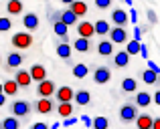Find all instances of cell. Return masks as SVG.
<instances>
[{"label":"cell","mask_w":160,"mask_h":129,"mask_svg":"<svg viewBox=\"0 0 160 129\" xmlns=\"http://www.w3.org/2000/svg\"><path fill=\"white\" fill-rule=\"evenodd\" d=\"M138 105L136 103H126V105H122V109H120V119L124 123H132V121H136L138 119Z\"/></svg>","instance_id":"cell-1"},{"label":"cell","mask_w":160,"mask_h":129,"mask_svg":"<svg viewBox=\"0 0 160 129\" xmlns=\"http://www.w3.org/2000/svg\"><path fill=\"white\" fill-rule=\"evenodd\" d=\"M10 43L14 48H31L32 47V35L31 32H16V35H12Z\"/></svg>","instance_id":"cell-2"},{"label":"cell","mask_w":160,"mask_h":129,"mask_svg":"<svg viewBox=\"0 0 160 129\" xmlns=\"http://www.w3.org/2000/svg\"><path fill=\"white\" fill-rule=\"evenodd\" d=\"M32 111V103H28V101H14L10 105V113L14 115V117H18V119H22V117H27L28 113Z\"/></svg>","instance_id":"cell-3"},{"label":"cell","mask_w":160,"mask_h":129,"mask_svg":"<svg viewBox=\"0 0 160 129\" xmlns=\"http://www.w3.org/2000/svg\"><path fill=\"white\" fill-rule=\"evenodd\" d=\"M55 93H57V87H55V83H53V81H49V79L37 85V95H39V97H47V99H51Z\"/></svg>","instance_id":"cell-4"},{"label":"cell","mask_w":160,"mask_h":129,"mask_svg":"<svg viewBox=\"0 0 160 129\" xmlns=\"http://www.w3.org/2000/svg\"><path fill=\"white\" fill-rule=\"evenodd\" d=\"M109 40H112L113 44H124L128 43V32H126L124 26H113L112 32H109Z\"/></svg>","instance_id":"cell-5"},{"label":"cell","mask_w":160,"mask_h":129,"mask_svg":"<svg viewBox=\"0 0 160 129\" xmlns=\"http://www.w3.org/2000/svg\"><path fill=\"white\" fill-rule=\"evenodd\" d=\"M55 97H57V101L59 103H71V101H75V91L71 89V87H59L57 89V93H55Z\"/></svg>","instance_id":"cell-6"},{"label":"cell","mask_w":160,"mask_h":129,"mask_svg":"<svg viewBox=\"0 0 160 129\" xmlns=\"http://www.w3.org/2000/svg\"><path fill=\"white\" fill-rule=\"evenodd\" d=\"M112 79V69L109 67H98L93 73V81L98 83V85H106V83Z\"/></svg>","instance_id":"cell-7"},{"label":"cell","mask_w":160,"mask_h":129,"mask_svg":"<svg viewBox=\"0 0 160 129\" xmlns=\"http://www.w3.org/2000/svg\"><path fill=\"white\" fill-rule=\"evenodd\" d=\"M35 109H37V113H41V115H49V113L55 109V103H53V99L41 97L39 101L35 103Z\"/></svg>","instance_id":"cell-8"},{"label":"cell","mask_w":160,"mask_h":129,"mask_svg":"<svg viewBox=\"0 0 160 129\" xmlns=\"http://www.w3.org/2000/svg\"><path fill=\"white\" fill-rule=\"evenodd\" d=\"M77 32H79V36H83V39H91V36L95 35V24L89 22V20H83V22L77 24Z\"/></svg>","instance_id":"cell-9"},{"label":"cell","mask_w":160,"mask_h":129,"mask_svg":"<svg viewBox=\"0 0 160 129\" xmlns=\"http://www.w3.org/2000/svg\"><path fill=\"white\" fill-rule=\"evenodd\" d=\"M130 20V14L126 10H122V8H116V10L112 12V22L116 24V26H126Z\"/></svg>","instance_id":"cell-10"},{"label":"cell","mask_w":160,"mask_h":129,"mask_svg":"<svg viewBox=\"0 0 160 129\" xmlns=\"http://www.w3.org/2000/svg\"><path fill=\"white\" fill-rule=\"evenodd\" d=\"M134 123H136V129H152L154 127V117L150 113H140Z\"/></svg>","instance_id":"cell-11"},{"label":"cell","mask_w":160,"mask_h":129,"mask_svg":"<svg viewBox=\"0 0 160 129\" xmlns=\"http://www.w3.org/2000/svg\"><path fill=\"white\" fill-rule=\"evenodd\" d=\"M14 81L20 85V89H27V87H31V83H32L31 71H22V69H18V71H16V77H14Z\"/></svg>","instance_id":"cell-12"},{"label":"cell","mask_w":160,"mask_h":129,"mask_svg":"<svg viewBox=\"0 0 160 129\" xmlns=\"http://www.w3.org/2000/svg\"><path fill=\"white\" fill-rule=\"evenodd\" d=\"M31 77H32V81H37V83H43V81H47V69H45L43 65H32L31 69Z\"/></svg>","instance_id":"cell-13"},{"label":"cell","mask_w":160,"mask_h":129,"mask_svg":"<svg viewBox=\"0 0 160 129\" xmlns=\"http://www.w3.org/2000/svg\"><path fill=\"white\" fill-rule=\"evenodd\" d=\"M22 24L27 30H37L39 28V16L35 14V12H27V14L22 16Z\"/></svg>","instance_id":"cell-14"},{"label":"cell","mask_w":160,"mask_h":129,"mask_svg":"<svg viewBox=\"0 0 160 129\" xmlns=\"http://www.w3.org/2000/svg\"><path fill=\"white\" fill-rule=\"evenodd\" d=\"M130 57H132V55H130L126 48H124V51H118L116 55H113V65H116V67H128L130 65Z\"/></svg>","instance_id":"cell-15"},{"label":"cell","mask_w":160,"mask_h":129,"mask_svg":"<svg viewBox=\"0 0 160 129\" xmlns=\"http://www.w3.org/2000/svg\"><path fill=\"white\" fill-rule=\"evenodd\" d=\"M53 30H55V35H57L59 39L63 40V43H69V40H67V35H69V26H67L63 20H61V22H55V24H53Z\"/></svg>","instance_id":"cell-16"},{"label":"cell","mask_w":160,"mask_h":129,"mask_svg":"<svg viewBox=\"0 0 160 129\" xmlns=\"http://www.w3.org/2000/svg\"><path fill=\"white\" fill-rule=\"evenodd\" d=\"M24 57L20 55V53H10V55L6 57V67L8 69H18L20 65H22Z\"/></svg>","instance_id":"cell-17"},{"label":"cell","mask_w":160,"mask_h":129,"mask_svg":"<svg viewBox=\"0 0 160 129\" xmlns=\"http://www.w3.org/2000/svg\"><path fill=\"white\" fill-rule=\"evenodd\" d=\"M152 101H154V95H148V93H144V91L136 93V99H134V103H136L138 107H148Z\"/></svg>","instance_id":"cell-18"},{"label":"cell","mask_w":160,"mask_h":129,"mask_svg":"<svg viewBox=\"0 0 160 129\" xmlns=\"http://www.w3.org/2000/svg\"><path fill=\"white\" fill-rule=\"evenodd\" d=\"M18 89H20V85L12 79V81H4V95L6 97H16L18 95Z\"/></svg>","instance_id":"cell-19"},{"label":"cell","mask_w":160,"mask_h":129,"mask_svg":"<svg viewBox=\"0 0 160 129\" xmlns=\"http://www.w3.org/2000/svg\"><path fill=\"white\" fill-rule=\"evenodd\" d=\"M98 53L102 57H112L113 55V43L112 40H102V43L98 44Z\"/></svg>","instance_id":"cell-20"},{"label":"cell","mask_w":160,"mask_h":129,"mask_svg":"<svg viewBox=\"0 0 160 129\" xmlns=\"http://www.w3.org/2000/svg\"><path fill=\"white\" fill-rule=\"evenodd\" d=\"M63 22L67 24V26H73V24H79V16L75 14L71 8H67V10H63Z\"/></svg>","instance_id":"cell-21"},{"label":"cell","mask_w":160,"mask_h":129,"mask_svg":"<svg viewBox=\"0 0 160 129\" xmlns=\"http://www.w3.org/2000/svg\"><path fill=\"white\" fill-rule=\"evenodd\" d=\"M73 48H75V51H79V53H87V51L91 48V43H89V39H83V36L75 39V43H73Z\"/></svg>","instance_id":"cell-22"},{"label":"cell","mask_w":160,"mask_h":129,"mask_svg":"<svg viewBox=\"0 0 160 129\" xmlns=\"http://www.w3.org/2000/svg\"><path fill=\"white\" fill-rule=\"evenodd\" d=\"M71 51H73V48L69 47V43H59L57 44V55L61 57L63 61H69L71 59Z\"/></svg>","instance_id":"cell-23"},{"label":"cell","mask_w":160,"mask_h":129,"mask_svg":"<svg viewBox=\"0 0 160 129\" xmlns=\"http://www.w3.org/2000/svg\"><path fill=\"white\" fill-rule=\"evenodd\" d=\"M6 12L8 14H20V12H22V0H8Z\"/></svg>","instance_id":"cell-24"},{"label":"cell","mask_w":160,"mask_h":129,"mask_svg":"<svg viewBox=\"0 0 160 129\" xmlns=\"http://www.w3.org/2000/svg\"><path fill=\"white\" fill-rule=\"evenodd\" d=\"M57 113L61 115L63 119L73 117V105H71V103H59L57 105Z\"/></svg>","instance_id":"cell-25"},{"label":"cell","mask_w":160,"mask_h":129,"mask_svg":"<svg viewBox=\"0 0 160 129\" xmlns=\"http://www.w3.org/2000/svg\"><path fill=\"white\" fill-rule=\"evenodd\" d=\"M75 103H77V105H89L91 103V93L89 91H77V93H75Z\"/></svg>","instance_id":"cell-26"},{"label":"cell","mask_w":160,"mask_h":129,"mask_svg":"<svg viewBox=\"0 0 160 129\" xmlns=\"http://www.w3.org/2000/svg\"><path fill=\"white\" fill-rule=\"evenodd\" d=\"M2 127L4 129H20V119L14 117V115H8V117L2 119Z\"/></svg>","instance_id":"cell-27"},{"label":"cell","mask_w":160,"mask_h":129,"mask_svg":"<svg viewBox=\"0 0 160 129\" xmlns=\"http://www.w3.org/2000/svg\"><path fill=\"white\" fill-rule=\"evenodd\" d=\"M112 32V26H109V22L108 20H98L95 22V35H99V36H106Z\"/></svg>","instance_id":"cell-28"},{"label":"cell","mask_w":160,"mask_h":129,"mask_svg":"<svg viewBox=\"0 0 160 129\" xmlns=\"http://www.w3.org/2000/svg\"><path fill=\"white\" fill-rule=\"evenodd\" d=\"M136 89H138V83L134 81L132 77H126L124 81H122V91H124V93H136Z\"/></svg>","instance_id":"cell-29"},{"label":"cell","mask_w":160,"mask_h":129,"mask_svg":"<svg viewBox=\"0 0 160 129\" xmlns=\"http://www.w3.org/2000/svg\"><path fill=\"white\" fill-rule=\"evenodd\" d=\"M87 73H89V67H87V65H83V63L73 65V77L75 79H85Z\"/></svg>","instance_id":"cell-30"},{"label":"cell","mask_w":160,"mask_h":129,"mask_svg":"<svg viewBox=\"0 0 160 129\" xmlns=\"http://www.w3.org/2000/svg\"><path fill=\"white\" fill-rule=\"evenodd\" d=\"M69 8H71V10H73L77 16H85V14H87V4L83 2V0H75V2L71 4Z\"/></svg>","instance_id":"cell-31"},{"label":"cell","mask_w":160,"mask_h":129,"mask_svg":"<svg viewBox=\"0 0 160 129\" xmlns=\"http://www.w3.org/2000/svg\"><path fill=\"white\" fill-rule=\"evenodd\" d=\"M142 81H144L146 85H154V83H158V73H154V71L146 69L144 73H142Z\"/></svg>","instance_id":"cell-32"},{"label":"cell","mask_w":160,"mask_h":129,"mask_svg":"<svg viewBox=\"0 0 160 129\" xmlns=\"http://www.w3.org/2000/svg\"><path fill=\"white\" fill-rule=\"evenodd\" d=\"M126 51L130 53V55H140V51H142V43H138V40H128L126 43Z\"/></svg>","instance_id":"cell-33"},{"label":"cell","mask_w":160,"mask_h":129,"mask_svg":"<svg viewBox=\"0 0 160 129\" xmlns=\"http://www.w3.org/2000/svg\"><path fill=\"white\" fill-rule=\"evenodd\" d=\"M108 125H109L108 117H95L93 119V127L91 129H108Z\"/></svg>","instance_id":"cell-34"},{"label":"cell","mask_w":160,"mask_h":129,"mask_svg":"<svg viewBox=\"0 0 160 129\" xmlns=\"http://www.w3.org/2000/svg\"><path fill=\"white\" fill-rule=\"evenodd\" d=\"M12 28V22L8 16H0V32H8Z\"/></svg>","instance_id":"cell-35"},{"label":"cell","mask_w":160,"mask_h":129,"mask_svg":"<svg viewBox=\"0 0 160 129\" xmlns=\"http://www.w3.org/2000/svg\"><path fill=\"white\" fill-rule=\"evenodd\" d=\"M146 18H148L150 24H158V16H156V12H154V8H148V10H146Z\"/></svg>","instance_id":"cell-36"},{"label":"cell","mask_w":160,"mask_h":129,"mask_svg":"<svg viewBox=\"0 0 160 129\" xmlns=\"http://www.w3.org/2000/svg\"><path fill=\"white\" fill-rule=\"evenodd\" d=\"M49 20L55 24V22H61L63 20V10H55L53 14H49Z\"/></svg>","instance_id":"cell-37"},{"label":"cell","mask_w":160,"mask_h":129,"mask_svg":"<svg viewBox=\"0 0 160 129\" xmlns=\"http://www.w3.org/2000/svg\"><path fill=\"white\" fill-rule=\"evenodd\" d=\"M95 6L102 8V10H106V8L112 6V0H95Z\"/></svg>","instance_id":"cell-38"},{"label":"cell","mask_w":160,"mask_h":129,"mask_svg":"<svg viewBox=\"0 0 160 129\" xmlns=\"http://www.w3.org/2000/svg\"><path fill=\"white\" fill-rule=\"evenodd\" d=\"M31 129H49V125H47V123H43V121H37V123H32V125H31Z\"/></svg>","instance_id":"cell-39"},{"label":"cell","mask_w":160,"mask_h":129,"mask_svg":"<svg viewBox=\"0 0 160 129\" xmlns=\"http://www.w3.org/2000/svg\"><path fill=\"white\" fill-rule=\"evenodd\" d=\"M140 39H142V28L136 26V28H134V40H138V43H140Z\"/></svg>","instance_id":"cell-40"},{"label":"cell","mask_w":160,"mask_h":129,"mask_svg":"<svg viewBox=\"0 0 160 129\" xmlns=\"http://www.w3.org/2000/svg\"><path fill=\"white\" fill-rule=\"evenodd\" d=\"M81 121H83V125L93 127V119H91V117H87V115H83V117H81Z\"/></svg>","instance_id":"cell-41"},{"label":"cell","mask_w":160,"mask_h":129,"mask_svg":"<svg viewBox=\"0 0 160 129\" xmlns=\"http://www.w3.org/2000/svg\"><path fill=\"white\" fill-rule=\"evenodd\" d=\"M75 123H77V119H75V117H67L65 121H63V125H65V127H71V125H75Z\"/></svg>","instance_id":"cell-42"},{"label":"cell","mask_w":160,"mask_h":129,"mask_svg":"<svg viewBox=\"0 0 160 129\" xmlns=\"http://www.w3.org/2000/svg\"><path fill=\"white\" fill-rule=\"evenodd\" d=\"M140 57H142V59H146V61H148V47H146V44H142V51H140Z\"/></svg>","instance_id":"cell-43"},{"label":"cell","mask_w":160,"mask_h":129,"mask_svg":"<svg viewBox=\"0 0 160 129\" xmlns=\"http://www.w3.org/2000/svg\"><path fill=\"white\" fill-rule=\"evenodd\" d=\"M148 69H150V71H154V73H158V75H160V69H158V65H156V63H152V61H148Z\"/></svg>","instance_id":"cell-44"},{"label":"cell","mask_w":160,"mask_h":129,"mask_svg":"<svg viewBox=\"0 0 160 129\" xmlns=\"http://www.w3.org/2000/svg\"><path fill=\"white\" fill-rule=\"evenodd\" d=\"M128 14H130V20H132V22H136V10H134V8L128 12Z\"/></svg>","instance_id":"cell-45"},{"label":"cell","mask_w":160,"mask_h":129,"mask_svg":"<svg viewBox=\"0 0 160 129\" xmlns=\"http://www.w3.org/2000/svg\"><path fill=\"white\" fill-rule=\"evenodd\" d=\"M154 103H156V105H160V91H156V93H154Z\"/></svg>","instance_id":"cell-46"},{"label":"cell","mask_w":160,"mask_h":129,"mask_svg":"<svg viewBox=\"0 0 160 129\" xmlns=\"http://www.w3.org/2000/svg\"><path fill=\"white\" fill-rule=\"evenodd\" d=\"M152 129H160V117H154V127Z\"/></svg>","instance_id":"cell-47"},{"label":"cell","mask_w":160,"mask_h":129,"mask_svg":"<svg viewBox=\"0 0 160 129\" xmlns=\"http://www.w3.org/2000/svg\"><path fill=\"white\" fill-rule=\"evenodd\" d=\"M4 103H6V95H4V93H0V107H2Z\"/></svg>","instance_id":"cell-48"},{"label":"cell","mask_w":160,"mask_h":129,"mask_svg":"<svg viewBox=\"0 0 160 129\" xmlns=\"http://www.w3.org/2000/svg\"><path fill=\"white\" fill-rule=\"evenodd\" d=\"M61 2H65V4H69V6H71V4H73L75 0H61Z\"/></svg>","instance_id":"cell-49"},{"label":"cell","mask_w":160,"mask_h":129,"mask_svg":"<svg viewBox=\"0 0 160 129\" xmlns=\"http://www.w3.org/2000/svg\"><path fill=\"white\" fill-rule=\"evenodd\" d=\"M0 93H4V81H0Z\"/></svg>","instance_id":"cell-50"},{"label":"cell","mask_w":160,"mask_h":129,"mask_svg":"<svg viewBox=\"0 0 160 129\" xmlns=\"http://www.w3.org/2000/svg\"><path fill=\"white\" fill-rule=\"evenodd\" d=\"M124 2H126V4H130V6H132V0H124Z\"/></svg>","instance_id":"cell-51"},{"label":"cell","mask_w":160,"mask_h":129,"mask_svg":"<svg viewBox=\"0 0 160 129\" xmlns=\"http://www.w3.org/2000/svg\"><path fill=\"white\" fill-rule=\"evenodd\" d=\"M57 127H59V125H57V123H55V125H53V129H57Z\"/></svg>","instance_id":"cell-52"},{"label":"cell","mask_w":160,"mask_h":129,"mask_svg":"<svg viewBox=\"0 0 160 129\" xmlns=\"http://www.w3.org/2000/svg\"><path fill=\"white\" fill-rule=\"evenodd\" d=\"M0 129H4V127H2V123H0Z\"/></svg>","instance_id":"cell-53"}]
</instances>
